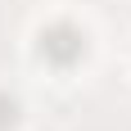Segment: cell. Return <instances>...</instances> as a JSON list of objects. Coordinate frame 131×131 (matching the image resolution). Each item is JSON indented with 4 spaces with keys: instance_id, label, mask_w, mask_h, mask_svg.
<instances>
[{
    "instance_id": "7a4b0ae2",
    "label": "cell",
    "mask_w": 131,
    "mask_h": 131,
    "mask_svg": "<svg viewBox=\"0 0 131 131\" xmlns=\"http://www.w3.org/2000/svg\"><path fill=\"white\" fill-rule=\"evenodd\" d=\"M18 113H23L18 100H14L9 91H0V131H14V127H18Z\"/></svg>"
},
{
    "instance_id": "6da1fadb",
    "label": "cell",
    "mask_w": 131,
    "mask_h": 131,
    "mask_svg": "<svg viewBox=\"0 0 131 131\" xmlns=\"http://www.w3.org/2000/svg\"><path fill=\"white\" fill-rule=\"evenodd\" d=\"M36 54L50 68H77L81 59H86V32H81L77 23H68V18L45 23L41 36H36Z\"/></svg>"
}]
</instances>
